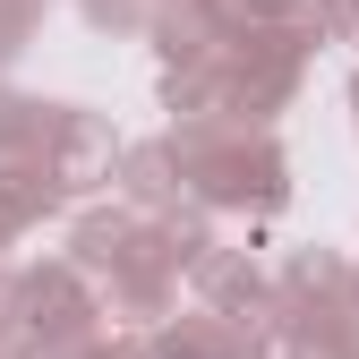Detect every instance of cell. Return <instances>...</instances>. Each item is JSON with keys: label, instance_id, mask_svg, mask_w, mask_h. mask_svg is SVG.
<instances>
[]
</instances>
